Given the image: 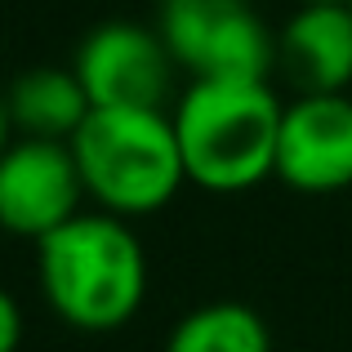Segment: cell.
Wrapping results in <instances>:
<instances>
[{
  "label": "cell",
  "mask_w": 352,
  "mask_h": 352,
  "mask_svg": "<svg viewBox=\"0 0 352 352\" xmlns=\"http://www.w3.org/2000/svg\"><path fill=\"white\" fill-rule=\"evenodd\" d=\"M36 281L63 326L112 335L129 326L147 299V250L134 219L80 210L36 241Z\"/></svg>",
  "instance_id": "6da1fadb"
},
{
  "label": "cell",
  "mask_w": 352,
  "mask_h": 352,
  "mask_svg": "<svg viewBox=\"0 0 352 352\" xmlns=\"http://www.w3.org/2000/svg\"><path fill=\"white\" fill-rule=\"evenodd\" d=\"M281 112L272 80H188L170 107L188 183L236 197L276 179Z\"/></svg>",
  "instance_id": "7a4b0ae2"
},
{
  "label": "cell",
  "mask_w": 352,
  "mask_h": 352,
  "mask_svg": "<svg viewBox=\"0 0 352 352\" xmlns=\"http://www.w3.org/2000/svg\"><path fill=\"white\" fill-rule=\"evenodd\" d=\"M67 143L85 197L107 214L147 219L188 183L170 107H89Z\"/></svg>",
  "instance_id": "3957f363"
},
{
  "label": "cell",
  "mask_w": 352,
  "mask_h": 352,
  "mask_svg": "<svg viewBox=\"0 0 352 352\" xmlns=\"http://www.w3.org/2000/svg\"><path fill=\"white\" fill-rule=\"evenodd\" d=\"M156 27L188 80H272L276 32L245 0H165Z\"/></svg>",
  "instance_id": "277c9868"
},
{
  "label": "cell",
  "mask_w": 352,
  "mask_h": 352,
  "mask_svg": "<svg viewBox=\"0 0 352 352\" xmlns=\"http://www.w3.org/2000/svg\"><path fill=\"white\" fill-rule=\"evenodd\" d=\"M72 72L94 107H165L174 94V63L161 27L134 18H107L76 45Z\"/></svg>",
  "instance_id": "5b68a950"
},
{
  "label": "cell",
  "mask_w": 352,
  "mask_h": 352,
  "mask_svg": "<svg viewBox=\"0 0 352 352\" xmlns=\"http://www.w3.org/2000/svg\"><path fill=\"white\" fill-rule=\"evenodd\" d=\"M76 156L67 138L18 134L0 152V232L41 241L85 206Z\"/></svg>",
  "instance_id": "8992f818"
},
{
  "label": "cell",
  "mask_w": 352,
  "mask_h": 352,
  "mask_svg": "<svg viewBox=\"0 0 352 352\" xmlns=\"http://www.w3.org/2000/svg\"><path fill=\"white\" fill-rule=\"evenodd\" d=\"M276 179L303 197L352 188V98L348 89H308L281 112Z\"/></svg>",
  "instance_id": "52a82bcc"
},
{
  "label": "cell",
  "mask_w": 352,
  "mask_h": 352,
  "mask_svg": "<svg viewBox=\"0 0 352 352\" xmlns=\"http://www.w3.org/2000/svg\"><path fill=\"white\" fill-rule=\"evenodd\" d=\"M276 63L299 94L352 85V5H299L276 32Z\"/></svg>",
  "instance_id": "ba28073f"
},
{
  "label": "cell",
  "mask_w": 352,
  "mask_h": 352,
  "mask_svg": "<svg viewBox=\"0 0 352 352\" xmlns=\"http://www.w3.org/2000/svg\"><path fill=\"white\" fill-rule=\"evenodd\" d=\"M5 98H9L14 129L32 138H72L80 129V120L89 116V107H94L76 72L54 67V63L18 72L9 80Z\"/></svg>",
  "instance_id": "9c48e42d"
},
{
  "label": "cell",
  "mask_w": 352,
  "mask_h": 352,
  "mask_svg": "<svg viewBox=\"0 0 352 352\" xmlns=\"http://www.w3.org/2000/svg\"><path fill=\"white\" fill-rule=\"evenodd\" d=\"M161 352H272V330L250 303L214 299L183 312Z\"/></svg>",
  "instance_id": "30bf717a"
},
{
  "label": "cell",
  "mask_w": 352,
  "mask_h": 352,
  "mask_svg": "<svg viewBox=\"0 0 352 352\" xmlns=\"http://www.w3.org/2000/svg\"><path fill=\"white\" fill-rule=\"evenodd\" d=\"M18 344H23V308L0 285V352H18Z\"/></svg>",
  "instance_id": "8fae6325"
},
{
  "label": "cell",
  "mask_w": 352,
  "mask_h": 352,
  "mask_svg": "<svg viewBox=\"0 0 352 352\" xmlns=\"http://www.w3.org/2000/svg\"><path fill=\"white\" fill-rule=\"evenodd\" d=\"M14 138H18V129H14V116H9V98H5V89H0V152H5Z\"/></svg>",
  "instance_id": "7c38bea8"
},
{
  "label": "cell",
  "mask_w": 352,
  "mask_h": 352,
  "mask_svg": "<svg viewBox=\"0 0 352 352\" xmlns=\"http://www.w3.org/2000/svg\"><path fill=\"white\" fill-rule=\"evenodd\" d=\"M299 5H348V0H299Z\"/></svg>",
  "instance_id": "4fadbf2b"
},
{
  "label": "cell",
  "mask_w": 352,
  "mask_h": 352,
  "mask_svg": "<svg viewBox=\"0 0 352 352\" xmlns=\"http://www.w3.org/2000/svg\"><path fill=\"white\" fill-rule=\"evenodd\" d=\"M348 5H352V0H348Z\"/></svg>",
  "instance_id": "5bb4252c"
}]
</instances>
